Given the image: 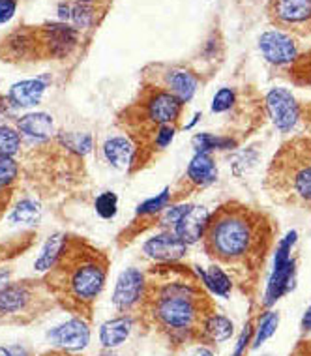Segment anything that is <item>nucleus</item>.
Here are the masks:
<instances>
[{
    "mask_svg": "<svg viewBox=\"0 0 311 356\" xmlns=\"http://www.w3.org/2000/svg\"><path fill=\"white\" fill-rule=\"evenodd\" d=\"M143 296H145V272L137 268L124 270L116 280L115 293H113V304L118 309V314L137 317Z\"/></svg>",
    "mask_w": 311,
    "mask_h": 356,
    "instance_id": "11",
    "label": "nucleus"
},
{
    "mask_svg": "<svg viewBox=\"0 0 311 356\" xmlns=\"http://www.w3.org/2000/svg\"><path fill=\"white\" fill-rule=\"evenodd\" d=\"M262 188L280 207L311 212V136L287 139L269 163Z\"/></svg>",
    "mask_w": 311,
    "mask_h": 356,
    "instance_id": "5",
    "label": "nucleus"
},
{
    "mask_svg": "<svg viewBox=\"0 0 311 356\" xmlns=\"http://www.w3.org/2000/svg\"><path fill=\"white\" fill-rule=\"evenodd\" d=\"M278 225L264 210L227 201L208 216L202 250L227 272L232 285L251 295L274 250Z\"/></svg>",
    "mask_w": 311,
    "mask_h": 356,
    "instance_id": "2",
    "label": "nucleus"
},
{
    "mask_svg": "<svg viewBox=\"0 0 311 356\" xmlns=\"http://www.w3.org/2000/svg\"><path fill=\"white\" fill-rule=\"evenodd\" d=\"M285 74L289 81L298 86H311V51L304 55H296L289 66H285Z\"/></svg>",
    "mask_w": 311,
    "mask_h": 356,
    "instance_id": "26",
    "label": "nucleus"
},
{
    "mask_svg": "<svg viewBox=\"0 0 311 356\" xmlns=\"http://www.w3.org/2000/svg\"><path fill=\"white\" fill-rule=\"evenodd\" d=\"M300 326H302V332H304V334H310L311 332V306L305 309L304 317H302V325Z\"/></svg>",
    "mask_w": 311,
    "mask_h": 356,
    "instance_id": "38",
    "label": "nucleus"
},
{
    "mask_svg": "<svg viewBox=\"0 0 311 356\" xmlns=\"http://www.w3.org/2000/svg\"><path fill=\"white\" fill-rule=\"evenodd\" d=\"M232 330H234V326H232L231 321L227 319L225 315H220L216 312L202 323L199 345H216L227 341L232 336Z\"/></svg>",
    "mask_w": 311,
    "mask_h": 356,
    "instance_id": "22",
    "label": "nucleus"
},
{
    "mask_svg": "<svg viewBox=\"0 0 311 356\" xmlns=\"http://www.w3.org/2000/svg\"><path fill=\"white\" fill-rule=\"evenodd\" d=\"M135 317L131 315H118L115 319L107 321L99 328V341L104 349H116L129 338V334L135 326Z\"/></svg>",
    "mask_w": 311,
    "mask_h": 356,
    "instance_id": "18",
    "label": "nucleus"
},
{
    "mask_svg": "<svg viewBox=\"0 0 311 356\" xmlns=\"http://www.w3.org/2000/svg\"><path fill=\"white\" fill-rule=\"evenodd\" d=\"M64 238H66V234H61V233L49 236V240H47V242H45V246H43L42 255H40V257L36 259V263H34L36 270L40 272L51 270V266L55 264L56 257H58V253H61Z\"/></svg>",
    "mask_w": 311,
    "mask_h": 356,
    "instance_id": "27",
    "label": "nucleus"
},
{
    "mask_svg": "<svg viewBox=\"0 0 311 356\" xmlns=\"http://www.w3.org/2000/svg\"><path fill=\"white\" fill-rule=\"evenodd\" d=\"M289 356H311V339H300Z\"/></svg>",
    "mask_w": 311,
    "mask_h": 356,
    "instance_id": "35",
    "label": "nucleus"
},
{
    "mask_svg": "<svg viewBox=\"0 0 311 356\" xmlns=\"http://www.w3.org/2000/svg\"><path fill=\"white\" fill-rule=\"evenodd\" d=\"M237 92H234V88H229V86H223L220 88L216 96L212 99V113L216 115H223V113H231L234 104H237Z\"/></svg>",
    "mask_w": 311,
    "mask_h": 356,
    "instance_id": "32",
    "label": "nucleus"
},
{
    "mask_svg": "<svg viewBox=\"0 0 311 356\" xmlns=\"http://www.w3.org/2000/svg\"><path fill=\"white\" fill-rule=\"evenodd\" d=\"M99 356H115V353H113V349H104Z\"/></svg>",
    "mask_w": 311,
    "mask_h": 356,
    "instance_id": "42",
    "label": "nucleus"
},
{
    "mask_svg": "<svg viewBox=\"0 0 311 356\" xmlns=\"http://www.w3.org/2000/svg\"><path fill=\"white\" fill-rule=\"evenodd\" d=\"M208 210L205 207H191V209L182 216V220L175 225V233L178 234V238H182L186 244H196L202 238L205 229L208 223Z\"/></svg>",
    "mask_w": 311,
    "mask_h": 356,
    "instance_id": "16",
    "label": "nucleus"
},
{
    "mask_svg": "<svg viewBox=\"0 0 311 356\" xmlns=\"http://www.w3.org/2000/svg\"><path fill=\"white\" fill-rule=\"evenodd\" d=\"M216 180H218V165L212 156L207 152H196L184 172L182 180L178 182L177 190L171 191V204L180 203L193 191L205 190Z\"/></svg>",
    "mask_w": 311,
    "mask_h": 356,
    "instance_id": "10",
    "label": "nucleus"
},
{
    "mask_svg": "<svg viewBox=\"0 0 311 356\" xmlns=\"http://www.w3.org/2000/svg\"><path fill=\"white\" fill-rule=\"evenodd\" d=\"M109 266L107 253L83 236L66 234L55 264L42 280L56 306L88 323L107 282Z\"/></svg>",
    "mask_w": 311,
    "mask_h": 356,
    "instance_id": "3",
    "label": "nucleus"
},
{
    "mask_svg": "<svg viewBox=\"0 0 311 356\" xmlns=\"http://www.w3.org/2000/svg\"><path fill=\"white\" fill-rule=\"evenodd\" d=\"M264 111L283 134L291 131L300 120V104L287 88H272L264 98Z\"/></svg>",
    "mask_w": 311,
    "mask_h": 356,
    "instance_id": "12",
    "label": "nucleus"
},
{
    "mask_svg": "<svg viewBox=\"0 0 311 356\" xmlns=\"http://www.w3.org/2000/svg\"><path fill=\"white\" fill-rule=\"evenodd\" d=\"M253 321H248L244 326V330L240 334V338H238V343H237V349L232 353V356H246L248 355V349L251 347V341H253Z\"/></svg>",
    "mask_w": 311,
    "mask_h": 356,
    "instance_id": "33",
    "label": "nucleus"
},
{
    "mask_svg": "<svg viewBox=\"0 0 311 356\" xmlns=\"http://www.w3.org/2000/svg\"><path fill=\"white\" fill-rule=\"evenodd\" d=\"M17 129L31 139L47 141L53 136V117L47 113H31L19 118Z\"/></svg>",
    "mask_w": 311,
    "mask_h": 356,
    "instance_id": "21",
    "label": "nucleus"
},
{
    "mask_svg": "<svg viewBox=\"0 0 311 356\" xmlns=\"http://www.w3.org/2000/svg\"><path fill=\"white\" fill-rule=\"evenodd\" d=\"M278 323H280V315L276 314V312H266V314H262L259 323H257L255 332H253L251 347L257 349V347H261L266 339L272 338V334L278 330Z\"/></svg>",
    "mask_w": 311,
    "mask_h": 356,
    "instance_id": "28",
    "label": "nucleus"
},
{
    "mask_svg": "<svg viewBox=\"0 0 311 356\" xmlns=\"http://www.w3.org/2000/svg\"><path fill=\"white\" fill-rule=\"evenodd\" d=\"M0 356H13L12 349H6V347H0Z\"/></svg>",
    "mask_w": 311,
    "mask_h": 356,
    "instance_id": "41",
    "label": "nucleus"
},
{
    "mask_svg": "<svg viewBox=\"0 0 311 356\" xmlns=\"http://www.w3.org/2000/svg\"><path fill=\"white\" fill-rule=\"evenodd\" d=\"M104 156L116 169H129L135 161V145L129 137H111L104 143Z\"/></svg>",
    "mask_w": 311,
    "mask_h": 356,
    "instance_id": "19",
    "label": "nucleus"
},
{
    "mask_svg": "<svg viewBox=\"0 0 311 356\" xmlns=\"http://www.w3.org/2000/svg\"><path fill=\"white\" fill-rule=\"evenodd\" d=\"M42 356H77V355H72V353H67V350L55 349V350H47V353H43Z\"/></svg>",
    "mask_w": 311,
    "mask_h": 356,
    "instance_id": "39",
    "label": "nucleus"
},
{
    "mask_svg": "<svg viewBox=\"0 0 311 356\" xmlns=\"http://www.w3.org/2000/svg\"><path fill=\"white\" fill-rule=\"evenodd\" d=\"M17 2H19V0H17Z\"/></svg>",
    "mask_w": 311,
    "mask_h": 356,
    "instance_id": "43",
    "label": "nucleus"
},
{
    "mask_svg": "<svg viewBox=\"0 0 311 356\" xmlns=\"http://www.w3.org/2000/svg\"><path fill=\"white\" fill-rule=\"evenodd\" d=\"M197 274H199V277H201V282L205 283V287L210 289L214 295L223 296V298L229 296V293H231V289H232L231 277L227 276V272L223 270V268H220L218 264H212L208 272L199 268Z\"/></svg>",
    "mask_w": 311,
    "mask_h": 356,
    "instance_id": "24",
    "label": "nucleus"
},
{
    "mask_svg": "<svg viewBox=\"0 0 311 356\" xmlns=\"http://www.w3.org/2000/svg\"><path fill=\"white\" fill-rule=\"evenodd\" d=\"M216 304L197 272L182 263H156L145 272V296L135 321L173 353L201 341V326Z\"/></svg>",
    "mask_w": 311,
    "mask_h": 356,
    "instance_id": "1",
    "label": "nucleus"
},
{
    "mask_svg": "<svg viewBox=\"0 0 311 356\" xmlns=\"http://www.w3.org/2000/svg\"><path fill=\"white\" fill-rule=\"evenodd\" d=\"M259 47L264 58L270 64H276L280 68H285L298 55V47L291 34L281 31H269L259 38Z\"/></svg>",
    "mask_w": 311,
    "mask_h": 356,
    "instance_id": "13",
    "label": "nucleus"
},
{
    "mask_svg": "<svg viewBox=\"0 0 311 356\" xmlns=\"http://www.w3.org/2000/svg\"><path fill=\"white\" fill-rule=\"evenodd\" d=\"M143 81L175 94L184 104H188L196 96L199 86V79L193 72L178 66H167V64H150L143 72Z\"/></svg>",
    "mask_w": 311,
    "mask_h": 356,
    "instance_id": "9",
    "label": "nucleus"
},
{
    "mask_svg": "<svg viewBox=\"0 0 311 356\" xmlns=\"http://www.w3.org/2000/svg\"><path fill=\"white\" fill-rule=\"evenodd\" d=\"M193 356H214V353L210 349H208L207 345H201V347L197 349V353Z\"/></svg>",
    "mask_w": 311,
    "mask_h": 356,
    "instance_id": "40",
    "label": "nucleus"
},
{
    "mask_svg": "<svg viewBox=\"0 0 311 356\" xmlns=\"http://www.w3.org/2000/svg\"><path fill=\"white\" fill-rule=\"evenodd\" d=\"M49 339L62 350L67 353H77L83 350L90 341V328L88 323L79 317H74L64 325L56 326L55 330L49 332Z\"/></svg>",
    "mask_w": 311,
    "mask_h": 356,
    "instance_id": "15",
    "label": "nucleus"
},
{
    "mask_svg": "<svg viewBox=\"0 0 311 356\" xmlns=\"http://www.w3.org/2000/svg\"><path fill=\"white\" fill-rule=\"evenodd\" d=\"M300 120L304 122L305 129H308V134L311 136V102L310 104L300 105Z\"/></svg>",
    "mask_w": 311,
    "mask_h": 356,
    "instance_id": "36",
    "label": "nucleus"
},
{
    "mask_svg": "<svg viewBox=\"0 0 311 356\" xmlns=\"http://www.w3.org/2000/svg\"><path fill=\"white\" fill-rule=\"evenodd\" d=\"M55 306V298L43 280H21L0 287V325H32Z\"/></svg>",
    "mask_w": 311,
    "mask_h": 356,
    "instance_id": "6",
    "label": "nucleus"
},
{
    "mask_svg": "<svg viewBox=\"0 0 311 356\" xmlns=\"http://www.w3.org/2000/svg\"><path fill=\"white\" fill-rule=\"evenodd\" d=\"M62 2H79V4H88V6H94L102 10V12H105L113 0H62Z\"/></svg>",
    "mask_w": 311,
    "mask_h": 356,
    "instance_id": "37",
    "label": "nucleus"
},
{
    "mask_svg": "<svg viewBox=\"0 0 311 356\" xmlns=\"http://www.w3.org/2000/svg\"><path fill=\"white\" fill-rule=\"evenodd\" d=\"M32 29H34L36 60L66 58L79 45V31L67 23H45Z\"/></svg>",
    "mask_w": 311,
    "mask_h": 356,
    "instance_id": "7",
    "label": "nucleus"
},
{
    "mask_svg": "<svg viewBox=\"0 0 311 356\" xmlns=\"http://www.w3.org/2000/svg\"><path fill=\"white\" fill-rule=\"evenodd\" d=\"M19 178V163L13 158L0 156V214L4 212L13 195V186Z\"/></svg>",
    "mask_w": 311,
    "mask_h": 356,
    "instance_id": "23",
    "label": "nucleus"
},
{
    "mask_svg": "<svg viewBox=\"0 0 311 356\" xmlns=\"http://www.w3.org/2000/svg\"><path fill=\"white\" fill-rule=\"evenodd\" d=\"M294 274H296V261L294 259L272 270L269 287H266V293H264V307L274 306L281 296L287 295L293 289Z\"/></svg>",
    "mask_w": 311,
    "mask_h": 356,
    "instance_id": "17",
    "label": "nucleus"
},
{
    "mask_svg": "<svg viewBox=\"0 0 311 356\" xmlns=\"http://www.w3.org/2000/svg\"><path fill=\"white\" fill-rule=\"evenodd\" d=\"M196 152H207L212 150H232L238 147V139L231 136H214V134H197L191 141Z\"/></svg>",
    "mask_w": 311,
    "mask_h": 356,
    "instance_id": "25",
    "label": "nucleus"
},
{
    "mask_svg": "<svg viewBox=\"0 0 311 356\" xmlns=\"http://www.w3.org/2000/svg\"><path fill=\"white\" fill-rule=\"evenodd\" d=\"M40 216H42L40 204H38L36 201H32V199H25V201H21V203L13 209L10 218H12V221H15V223L36 225L38 221H40Z\"/></svg>",
    "mask_w": 311,
    "mask_h": 356,
    "instance_id": "29",
    "label": "nucleus"
},
{
    "mask_svg": "<svg viewBox=\"0 0 311 356\" xmlns=\"http://www.w3.org/2000/svg\"><path fill=\"white\" fill-rule=\"evenodd\" d=\"M143 250L156 263H180L186 257L188 244L175 231H161L148 238Z\"/></svg>",
    "mask_w": 311,
    "mask_h": 356,
    "instance_id": "14",
    "label": "nucleus"
},
{
    "mask_svg": "<svg viewBox=\"0 0 311 356\" xmlns=\"http://www.w3.org/2000/svg\"><path fill=\"white\" fill-rule=\"evenodd\" d=\"M21 148V136L19 129H13L10 126H0V156L13 158Z\"/></svg>",
    "mask_w": 311,
    "mask_h": 356,
    "instance_id": "30",
    "label": "nucleus"
},
{
    "mask_svg": "<svg viewBox=\"0 0 311 356\" xmlns=\"http://www.w3.org/2000/svg\"><path fill=\"white\" fill-rule=\"evenodd\" d=\"M270 23L293 38L311 36V0H269Z\"/></svg>",
    "mask_w": 311,
    "mask_h": 356,
    "instance_id": "8",
    "label": "nucleus"
},
{
    "mask_svg": "<svg viewBox=\"0 0 311 356\" xmlns=\"http://www.w3.org/2000/svg\"><path fill=\"white\" fill-rule=\"evenodd\" d=\"M17 4V0H0V25H4L13 17Z\"/></svg>",
    "mask_w": 311,
    "mask_h": 356,
    "instance_id": "34",
    "label": "nucleus"
},
{
    "mask_svg": "<svg viewBox=\"0 0 311 356\" xmlns=\"http://www.w3.org/2000/svg\"><path fill=\"white\" fill-rule=\"evenodd\" d=\"M184 102L175 94L161 90L150 83H141L137 98L126 105L118 115V126L128 134L135 145V161L131 172L145 169L158 158L159 129L164 126H178L184 113Z\"/></svg>",
    "mask_w": 311,
    "mask_h": 356,
    "instance_id": "4",
    "label": "nucleus"
},
{
    "mask_svg": "<svg viewBox=\"0 0 311 356\" xmlns=\"http://www.w3.org/2000/svg\"><path fill=\"white\" fill-rule=\"evenodd\" d=\"M96 214L104 220H111L115 218L116 212H118V197H116L115 191H104L96 197Z\"/></svg>",
    "mask_w": 311,
    "mask_h": 356,
    "instance_id": "31",
    "label": "nucleus"
},
{
    "mask_svg": "<svg viewBox=\"0 0 311 356\" xmlns=\"http://www.w3.org/2000/svg\"><path fill=\"white\" fill-rule=\"evenodd\" d=\"M47 83L45 79H26L10 88L8 99L13 107H32L42 102L43 94H45Z\"/></svg>",
    "mask_w": 311,
    "mask_h": 356,
    "instance_id": "20",
    "label": "nucleus"
}]
</instances>
